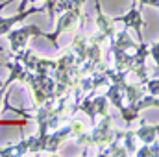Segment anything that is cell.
<instances>
[{"label":"cell","instance_id":"cell-1","mask_svg":"<svg viewBox=\"0 0 159 157\" xmlns=\"http://www.w3.org/2000/svg\"><path fill=\"white\" fill-rule=\"evenodd\" d=\"M26 89L30 91L34 107L43 105L50 100H54V91H56V79L50 74H37V72H28L24 79Z\"/></svg>","mask_w":159,"mask_h":157},{"label":"cell","instance_id":"cell-2","mask_svg":"<svg viewBox=\"0 0 159 157\" xmlns=\"http://www.w3.org/2000/svg\"><path fill=\"white\" fill-rule=\"evenodd\" d=\"M76 30H80L78 15H76L74 11L67 9V11H61V13L57 15V20H56V28H54V32H52V34L43 32L41 37L48 39L56 48H57V50H59V35H61V34H74Z\"/></svg>","mask_w":159,"mask_h":157},{"label":"cell","instance_id":"cell-3","mask_svg":"<svg viewBox=\"0 0 159 157\" xmlns=\"http://www.w3.org/2000/svg\"><path fill=\"white\" fill-rule=\"evenodd\" d=\"M41 35H43V30H41L37 24H26V26H22V28H19V30L7 32V34H6V39L9 43L11 52L17 54V52H20V50L28 48L30 37H41Z\"/></svg>","mask_w":159,"mask_h":157},{"label":"cell","instance_id":"cell-4","mask_svg":"<svg viewBox=\"0 0 159 157\" xmlns=\"http://www.w3.org/2000/svg\"><path fill=\"white\" fill-rule=\"evenodd\" d=\"M113 20H115V22H122L128 30H133V32L137 34L139 43H141V41H144V39H143V28L146 26V20L143 19L141 7H137V4H133V6L128 9V13L119 15V17H113Z\"/></svg>","mask_w":159,"mask_h":157},{"label":"cell","instance_id":"cell-5","mask_svg":"<svg viewBox=\"0 0 159 157\" xmlns=\"http://www.w3.org/2000/svg\"><path fill=\"white\" fill-rule=\"evenodd\" d=\"M94 24H96V28H98V32L106 37V39L109 41L113 35H115V20H113V17H109V15H106L104 13V9H102V4H100V0H94Z\"/></svg>","mask_w":159,"mask_h":157},{"label":"cell","instance_id":"cell-6","mask_svg":"<svg viewBox=\"0 0 159 157\" xmlns=\"http://www.w3.org/2000/svg\"><path fill=\"white\" fill-rule=\"evenodd\" d=\"M4 67L9 70V76H7V79L4 81V89L7 91L9 89V85H13V83H24V79H26V76H28V69L20 63V61H17V59H7V61H4Z\"/></svg>","mask_w":159,"mask_h":157},{"label":"cell","instance_id":"cell-7","mask_svg":"<svg viewBox=\"0 0 159 157\" xmlns=\"http://www.w3.org/2000/svg\"><path fill=\"white\" fill-rule=\"evenodd\" d=\"M41 11H44L43 6H32V7L24 9V11H19V13L13 15V17H0V35H6L7 32L13 30V26H15L17 22H22L26 17H30V15H34V13H41Z\"/></svg>","mask_w":159,"mask_h":157},{"label":"cell","instance_id":"cell-8","mask_svg":"<svg viewBox=\"0 0 159 157\" xmlns=\"http://www.w3.org/2000/svg\"><path fill=\"white\" fill-rule=\"evenodd\" d=\"M87 44H89V35L76 30L74 32V37H72V43H70V50L74 54L76 65H81L87 59Z\"/></svg>","mask_w":159,"mask_h":157},{"label":"cell","instance_id":"cell-9","mask_svg":"<svg viewBox=\"0 0 159 157\" xmlns=\"http://www.w3.org/2000/svg\"><path fill=\"white\" fill-rule=\"evenodd\" d=\"M157 131H159L157 124H148L146 120L139 118V128L135 129V137L143 144H154V142H157Z\"/></svg>","mask_w":159,"mask_h":157},{"label":"cell","instance_id":"cell-10","mask_svg":"<svg viewBox=\"0 0 159 157\" xmlns=\"http://www.w3.org/2000/svg\"><path fill=\"white\" fill-rule=\"evenodd\" d=\"M122 92H124V104H135L146 94L144 85L141 81H129V79L122 85Z\"/></svg>","mask_w":159,"mask_h":157},{"label":"cell","instance_id":"cell-11","mask_svg":"<svg viewBox=\"0 0 159 157\" xmlns=\"http://www.w3.org/2000/svg\"><path fill=\"white\" fill-rule=\"evenodd\" d=\"M109 44L111 46H117V48L124 50V52H129V54L135 52V48H137V41L131 39L128 28L126 30H120V32H115V35L109 39Z\"/></svg>","mask_w":159,"mask_h":157},{"label":"cell","instance_id":"cell-12","mask_svg":"<svg viewBox=\"0 0 159 157\" xmlns=\"http://www.w3.org/2000/svg\"><path fill=\"white\" fill-rule=\"evenodd\" d=\"M109 52L113 54V69H115V70H120V72H122V70L128 72V65H129V61H131V54L120 50L117 46H111V44H109Z\"/></svg>","mask_w":159,"mask_h":157},{"label":"cell","instance_id":"cell-13","mask_svg":"<svg viewBox=\"0 0 159 157\" xmlns=\"http://www.w3.org/2000/svg\"><path fill=\"white\" fill-rule=\"evenodd\" d=\"M106 98L111 105H115L119 109L120 105L124 104V92H122V87L117 83H109L107 85V91H106Z\"/></svg>","mask_w":159,"mask_h":157},{"label":"cell","instance_id":"cell-14","mask_svg":"<svg viewBox=\"0 0 159 157\" xmlns=\"http://www.w3.org/2000/svg\"><path fill=\"white\" fill-rule=\"evenodd\" d=\"M120 141H122V146L126 148L128 155H133L135 150H137V137H135V131L133 129H124L120 133Z\"/></svg>","mask_w":159,"mask_h":157},{"label":"cell","instance_id":"cell-15","mask_svg":"<svg viewBox=\"0 0 159 157\" xmlns=\"http://www.w3.org/2000/svg\"><path fill=\"white\" fill-rule=\"evenodd\" d=\"M94 109H96V117H106L109 115V102L106 98V94H94Z\"/></svg>","mask_w":159,"mask_h":157},{"label":"cell","instance_id":"cell-16","mask_svg":"<svg viewBox=\"0 0 159 157\" xmlns=\"http://www.w3.org/2000/svg\"><path fill=\"white\" fill-rule=\"evenodd\" d=\"M56 69V59H50V57H39L35 69L32 72H37V74H50L52 70Z\"/></svg>","mask_w":159,"mask_h":157},{"label":"cell","instance_id":"cell-17","mask_svg":"<svg viewBox=\"0 0 159 157\" xmlns=\"http://www.w3.org/2000/svg\"><path fill=\"white\" fill-rule=\"evenodd\" d=\"M157 142L154 144H143V146H137L135 150V157H157Z\"/></svg>","mask_w":159,"mask_h":157},{"label":"cell","instance_id":"cell-18","mask_svg":"<svg viewBox=\"0 0 159 157\" xmlns=\"http://www.w3.org/2000/svg\"><path fill=\"white\" fill-rule=\"evenodd\" d=\"M69 128H70V135H72V139H76V137L81 135L83 131H87L85 126H83V122L78 120V118H72V117H70V120H69Z\"/></svg>","mask_w":159,"mask_h":157},{"label":"cell","instance_id":"cell-19","mask_svg":"<svg viewBox=\"0 0 159 157\" xmlns=\"http://www.w3.org/2000/svg\"><path fill=\"white\" fill-rule=\"evenodd\" d=\"M144 91H146V94H152V96H157L159 92V79L157 76H154V78H148L144 83Z\"/></svg>","mask_w":159,"mask_h":157},{"label":"cell","instance_id":"cell-20","mask_svg":"<svg viewBox=\"0 0 159 157\" xmlns=\"http://www.w3.org/2000/svg\"><path fill=\"white\" fill-rule=\"evenodd\" d=\"M157 50H159V43L157 41H154L150 46H148V57H152V61H154V67L157 69Z\"/></svg>","mask_w":159,"mask_h":157},{"label":"cell","instance_id":"cell-21","mask_svg":"<svg viewBox=\"0 0 159 157\" xmlns=\"http://www.w3.org/2000/svg\"><path fill=\"white\" fill-rule=\"evenodd\" d=\"M144 6H150V7L157 9L159 7V0H141V2H139V7H144Z\"/></svg>","mask_w":159,"mask_h":157},{"label":"cell","instance_id":"cell-22","mask_svg":"<svg viewBox=\"0 0 159 157\" xmlns=\"http://www.w3.org/2000/svg\"><path fill=\"white\" fill-rule=\"evenodd\" d=\"M28 9V0H20V6H19V11H24Z\"/></svg>","mask_w":159,"mask_h":157},{"label":"cell","instance_id":"cell-23","mask_svg":"<svg viewBox=\"0 0 159 157\" xmlns=\"http://www.w3.org/2000/svg\"><path fill=\"white\" fill-rule=\"evenodd\" d=\"M7 4H11V0H4V2L0 4V9H4V6H7Z\"/></svg>","mask_w":159,"mask_h":157},{"label":"cell","instance_id":"cell-24","mask_svg":"<svg viewBox=\"0 0 159 157\" xmlns=\"http://www.w3.org/2000/svg\"><path fill=\"white\" fill-rule=\"evenodd\" d=\"M0 89H4V81H0Z\"/></svg>","mask_w":159,"mask_h":157},{"label":"cell","instance_id":"cell-25","mask_svg":"<svg viewBox=\"0 0 159 157\" xmlns=\"http://www.w3.org/2000/svg\"><path fill=\"white\" fill-rule=\"evenodd\" d=\"M139 2H141V0H133V4H139Z\"/></svg>","mask_w":159,"mask_h":157},{"label":"cell","instance_id":"cell-26","mask_svg":"<svg viewBox=\"0 0 159 157\" xmlns=\"http://www.w3.org/2000/svg\"><path fill=\"white\" fill-rule=\"evenodd\" d=\"M2 50H4V48H2V46H0V52H2Z\"/></svg>","mask_w":159,"mask_h":157}]
</instances>
